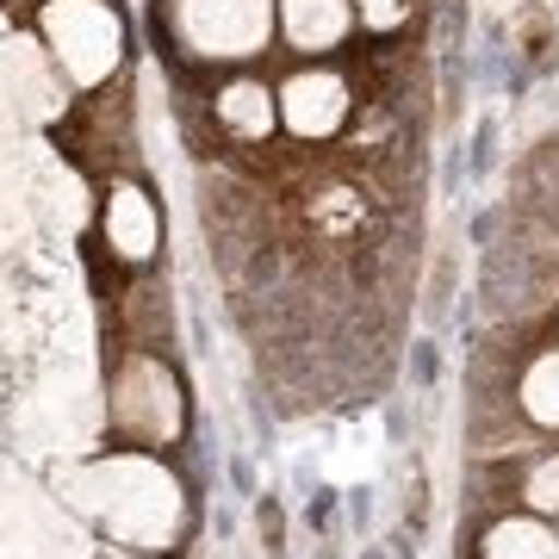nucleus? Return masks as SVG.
Instances as JSON below:
<instances>
[{"label": "nucleus", "mask_w": 559, "mask_h": 559, "mask_svg": "<svg viewBox=\"0 0 559 559\" xmlns=\"http://www.w3.org/2000/svg\"><path fill=\"white\" fill-rule=\"evenodd\" d=\"M348 25H355V0H280V32L305 57L336 50L348 38Z\"/></svg>", "instance_id": "6e6552de"}, {"label": "nucleus", "mask_w": 559, "mask_h": 559, "mask_svg": "<svg viewBox=\"0 0 559 559\" xmlns=\"http://www.w3.org/2000/svg\"><path fill=\"white\" fill-rule=\"evenodd\" d=\"M112 436L131 448H168L187 429V399H180L175 367L156 348H131L112 373V399H106Z\"/></svg>", "instance_id": "20e7f679"}, {"label": "nucleus", "mask_w": 559, "mask_h": 559, "mask_svg": "<svg viewBox=\"0 0 559 559\" xmlns=\"http://www.w3.org/2000/svg\"><path fill=\"white\" fill-rule=\"evenodd\" d=\"M38 38L44 57L69 87H106L124 69L131 50V25L112 0H44L38 7Z\"/></svg>", "instance_id": "f03ea898"}, {"label": "nucleus", "mask_w": 559, "mask_h": 559, "mask_svg": "<svg viewBox=\"0 0 559 559\" xmlns=\"http://www.w3.org/2000/svg\"><path fill=\"white\" fill-rule=\"evenodd\" d=\"M479 559H559V528H547L540 516H503L485 535Z\"/></svg>", "instance_id": "1a4fd4ad"}, {"label": "nucleus", "mask_w": 559, "mask_h": 559, "mask_svg": "<svg viewBox=\"0 0 559 559\" xmlns=\"http://www.w3.org/2000/svg\"><path fill=\"white\" fill-rule=\"evenodd\" d=\"M81 503L100 516V528L119 547H143V554H162L187 522V498H180L175 473L156 466L150 454L94 460L81 473Z\"/></svg>", "instance_id": "f257e3e1"}, {"label": "nucleus", "mask_w": 559, "mask_h": 559, "mask_svg": "<svg viewBox=\"0 0 559 559\" xmlns=\"http://www.w3.org/2000/svg\"><path fill=\"white\" fill-rule=\"evenodd\" d=\"M280 0H168V44L193 62H249L274 38Z\"/></svg>", "instance_id": "7ed1b4c3"}, {"label": "nucleus", "mask_w": 559, "mask_h": 559, "mask_svg": "<svg viewBox=\"0 0 559 559\" xmlns=\"http://www.w3.org/2000/svg\"><path fill=\"white\" fill-rule=\"evenodd\" d=\"M355 112V87L336 75V69H299V75L280 87V124L305 143L336 138Z\"/></svg>", "instance_id": "39448f33"}, {"label": "nucleus", "mask_w": 559, "mask_h": 559, "mask_svg": "<svg viewBox=\"0 0 559 559\" xmlns=\"http://www.w3.org/2000/svg\"><path fill=\"white\" fill-rule=\"evenodd\" d=\"M360 25H373V32H399L411 20V0H355Z\"/></svg>", "instance_id": "f8f14e48"}, {"label": "nucleus", "mask_w": 559, "mask_h": 559, "mask_svg": "<svg viewBox=\"0 0 559 559\" xmlns=\"http://www.w3.org/2000/svg\"><path fill=\"white\" fill-rule=\"evenodd\" d=\"M522 498H528V510H540V516H559V454H547L535 473H528Z\"/></svg>", "instance_id": "9b49d317"}, {"label": "nucleus", "mask_w": 559, "mask_h": 559, "mask_svg": "<svg viewBox=\"0 0 559 559\" xmlns=\"http://www.w3.org/2000/svg\"><path fill=\"white\" fill-rule=\"evenodd\" d=\"M100 237L112 249V261L124 267H143V261H156L162 249V212L150 200V187L143 180H112L100 200Z\"/></svg>", "instance_id": "423d86ee"}, {"label": "nucleus", "mask_w": 559, "mask_h": 559, "mask_svg": "<svg viewBox=\"0 0 559 559\" xmlns=\"http://www.w3.org/2000/svg\"><path fill=\"white\" fill-rule=\"evenodd\" d=\"M522 417L535 423V429H559V355H540L528 373H522Z\"/></svg>", "instance_id": "9d476101"}, {"label": "nucleus", "mask_w": 559, "mask_h": 559, "mask_svg": "<svg viewBox=\"0 0 559 559\" xmlns=\"http://www.w3.org/2000/svg\"><path fill=\"white\" fill-rule=\"evenodd\" d=\"M106 559H156V554H143V547H119V540H112V547H106Z\"/></svg>", "instance_id": "ddd939ff"}, {"label": "nucleus", "mask_w": 559, "mask_h": 559, "mask_svg": "<svg viewBox=\"0 0 559 559\" xmlns=\"http://www.w3.org/2000/svg\"><path fill=\"white\" fill-rule=\"evenodd\" d=\"M212 119H218L224 138L267 143V131L280 124V94L255 75H237V81H224L218 94H212Z\"/></svg>", "instance_id": "0eeeda50"}]
</instances>
